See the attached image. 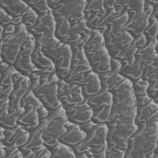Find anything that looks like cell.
Here are the masks:
<instances>
[{
    "label": "cell",
    "mask_w": 158,
    "mask_h": 158,
    "mask_svg": "<svg viewBox=\"0 0 158 158\" xmlns=\"http://www.w3.org/2000/svg\"><path fill=\"white\" fill-rule=\"evenodd\" d=\"M70 26V22L67 20H60L56 22L55 36L61 41L66 35Z\"/></svg>",
    "instance_id": "cell-40"
},
{
    "label": "cell",
    "mask_w": 158,
    "mask_h": 158,
    "mask_svg": "<svg viewBox=\"0 0 158 158\" xmlns=\"http://www.w3.org/2000/svg\"><path fill=\"white\" fill-rule=\"evenodd\" d=\"M0 89L14 85L23 75L17 71L13 65L9 67L5 71L1 72Z\"/></svg>",
    "instance_id": "cell-30"
},
{
    "label": "cell",
    "mask_w": 158,
    "mask_h": 158,
    "mask_svg": "<svg viewBox=\"0 0 158 158\" xmlns=\"http://www.w3.org/2000/svg\"><path fill=\"white\" fill-rule=\"evenodd\" d=\"M5 158H23L22 152L19 148H14L8 151H6Z\"/></svg>",
    "instance_id": "cell-49"
},
{
    "label": "cell",
    "mask_w": 158,
    "mask_h": 158,
    "mask_svg": "<svg viewBox=\"0 0 158 158\" xmlns=\"http://www.w3.org/2000/svg\"><path fill=\"white\" fill-rule=\"evenodd\" d=\"M35 155V158H44L51 157V153L49 149L44 144L35 149H32Z\"/></svg>",
    "instance_id": "cell-44"
},
{
    "label": "cell",
    "mask_w": 158,
    "mask_h": 158,
    "mask_svg": "<svg viewBox=\"0 0 158 158\" xmlns=\"http://www.w3.org/2000/svg\"><path fill=\"white\" fill-rule=\"evenodd\" d=\"M15 27H16V25H13L12 23H10V24L4 27L2 34L0 36V40H1L4 35H6L8 34H11V33H14L15 30Z\"/></svg>",
    "instance_id": "cell-51"
},
{
    "label": "cell",
    "mask_w": 158,
    "mask_h": 158,
    "mask_svg": "<svg viewBox=\"0 0 158 158\" xmlns=\"http://www.w3.org/2000/svg\"><path fill=\"white\" fill-rule=\"evenodd\" d=\"M24 109L23 113L18 118L17 124L21 125L27 131L30 132L39 125L40 120L37 110L32 104H26Z\"/></svg>",
    "instance_id": "cell-25"
},
{
    "label": "cell",
    "mask_w": 158,
    "mask_h": 158,
    "mask_svg": "<svg viewBox=\"0 0 158 158\" xmlns=\"http://www.w3.org/2000/svg\"><path fill=\"white\" fill-rule=\"evenodd\" d=\"M30 78L23 75L14 85V90L9 98V112H12L21 108V101L30 88Z\"/></svg>",
    "instance_id": "cell-22"
},
{
    "label": "cell",
    "mask_w": 158,
    "mask_h": 158,
    "mask_svg": "<svg viewBox=\"0 0 158 158\" xmlns=\"http://www.w3.org/2000/svg\"><path fill=\"white\" fill-rule=\"evenodd\" d=\"M55 28L56 21L52 10H50L46 14L38 16L35 25L27 30L34 38L42 36L46 39L55 36Z\"/></svg>",
    "instance_id": "cell-18"
},
{
    "label": "cell",
    "mask_w": 158,
    "mask_h": 158,
    "mask_svg": "<svg viewBox=\"0 0 158 158\" xmlns=\"http://www.w3.org/2000/svg\"><path fill=\"white\" fill-rule=\"evenodd\" d=\"M27 4L30 6L37 14L38 16L42 15L49 10H51L48 5L46 0L44 1H36V0H30V1H25Z\"/></svg>",
    "instance_id": "cell-38"
},
{
    "label": "cell",
    "mask_w": 158,
    "mask_h": 158,
    "mask_svg": "<svg viewBox=\"0 0 158 158\" xmlns=\"http://www.w3.org/2000/svg\"><path fill=\"white\" fill-rule=\"evenodd\" d=\"M157 46V40L146 43L143 47L137 49L134 56V64L138 65L143 70L153 63L158 62Z\"/></svg>",
    "instance_id": "cell-20"
},
{
    "label": "cell",
    "mask_w": 158,
    "mask_h": 158,
    "mask_svg": "<svg viewBox=\"0 0 158 158\" xmlns=\"http://www.w3.org/2000/svg\"><path fill=\"white\" fill-rule=\"evenodd\" d=\"M25 131L27 130L19 124H17L15 127L12 128L5 129V139L2 141L3 144L6 146H10L22 133Z\"/></svg>",
    "instance_id": "cell-37"
},
{
    "label": "cell",
    "mask_w": 158,
    "mask_h": 158,
    "mask_svg": "<svg viewBox=\"0 0 158 158\" xmlns=\"http://www.w3.org/2000/svg\"><path fill=\"white\" fill-rule=\"evenodd\" d=\"M86 57L94 72L101 74L111 70V57L106 47L101 33L91 30V36L83 46Z\"/></svg>",
    "instance_id": "cell-4"
},
{
    "label": "cell",
    "mask_w": 158,
    "mask_h": 158,
    "mask_svg": "<svg viewBox=\"0 0 158 158\" xmlns=\"http://www.w3.org/2000/svg\"><path fill=\"white\" fill-rule=\"evenodd\" d=\"M112 103L103 106L101 109L93 112L91 120L95 123H107L110 114Z\"/></svg>",
    "instance_id": "cell-35"
},
{
    "label": "cell",
    "mask_w": 158,
    "mask_h": 158,
    "mask_svg": "<svg viewBox=\"0 0 158 158\" xmlns=\"http://www.w3.org/2000/svg\"><path fill=\"white\" fill-rule=\"evenodd\" d=\"M158 62H154L143 70L141 78L143 80L148 81L150 77L153 75H158Z\"/></svg>",
    "instance_id": "cell-42"
},
{
    "label": "cell",
    "mask_w": 158,
    "mask_h": 158,
    "mask_svg": "<svg viewBox=\"0 0 158 158\" xmlns=\"http://www.w3.org/2000/svg\"><path fill=\"white\" fill-rule=\"evenodd\" d=\"M125 151L120 150L116 147L107 148L106 151V158H123L125 156Z\"/></svg>",
    "instance_id": "cell-43"
},
{
    "label": "cell",
    "mask_w": 158,
    "mask_h": 158,
    "mask_svg": "<svg viewBox=\"0 0 158 158\" xmlns=\"http://www.w3.org/2000/svg\"><path fill=\"white\" fill-rule=\"evenodd\" d=\"M146 44V39L145 36L143 34L140 35L139 36L133 38L130 48H135L139 49L143 47Z\"/></svg>",
    "instance_id": "cell-45"
},
{
    "label": "cell",
    "mask_w": 158,
    "mask_h": 158,
    "mask_svg": "<svg viewBox=\"0 0 158 158\" xmlns=\"http://www.w3.org/2000/svg\"><path fill=\"white\" fill-rule=\"evenodd\" d=\"M86 26L91 30H96L102 34L106 30V23L117 15L114 8L106 10L104 1H87L83 10Z\"/></svg>",
    "instance_id": "cell-8"
},
{
    "label": "cell",
    "mask_w": 158,
    "mask_h": 158,
    "mask_svg": "<svg viewBox=\"0 0 158 158\" xmlns=\"http://www.w3.org/2000/svg\"><path fill=\"white\" fill-rule=\"evenodd\" d=\"M49 123V118L48 117L41 120L39 125L34 130L29 132L30 136L27 143L23 146L19 148V149L22 152H25L43 145L44 140L42 137V134L46 130Z\"/></svg>",
    "instance_id": "cell-23"
},
{
    "label": "cell",
    "mask_w": 158,
    "mask_h": 158,
    "mask_svg": "<svg viewBox=\"0 0 158 158\" xmlns=\"http://www.w3.org/2000/svg\"><path fill=\"white\" fill-rule=\"evenodd\" d=\"M136 126L137 130L128 139L125 158H145L157 148L158 120H147Z\"/></svg>",
    "instance_id": "cell-3"
},
{
    "label": "cell",
    "mask_w": 158,
    "mask_h": 158,
    "mask_svg": "<svg viewBox=\"0 0 158 158\" xmlns=\"http://www.w3.org/2000/svg\"><path fill=\"white\" fill-rule=\"evenodd\" d=\"M110 93L113 96L112 106L106 123L107 133L116 141L127 143L138 129L135 123L137 104L132 83L125 78Z\"/></svg>",
    "instance_id": "cell-1"
},
{
    "label": "cell",
    "mask_w": 158,
    "mask_h": 158,
    "mask_svg": "<svg viewBox=\"0 0 158 158\" xmlns=\"http://www.w3.org/2000/svg\"><path fill=\"white\" fill-rule=\"evenodd\" d=\"M32 37L24 24L16 25L14 33L4 35L1 40V59L9 65H13L22 44Z\"/></svg>",
    "instance_id": "cell-6"
},
{
    "label": "cell",
    "mask_w": 158,
    "mask_h": 158,
    "mask_svg": "<svg viewBox=\"0 0 158 158\" xmlns=\"http://www.w3.org/2000/svg\"><path fill=\"white\" fill-rule=\"evenodd\" d=\"M131 83L137 106L145 105L151 99L149 98L146 91L149 85L148 82L139 78L131 81Z\"/></svg>",
    "instance_id": "cell-27"
},
{
    "label": "cell",
    "mask_w": 158,
    "mask_h": 158,
    "mask_svg": "<svg viewBox=\"0 0 158 158\" xmlns=\"http://www.w3.org/2000/svg\"><path fill=\"white\" fill-rule=\"evenodd\" d=\"M107 131L106 123H96L92 130L86 133V136L83 141L71 147L75 157L85 153L88 158H106Z\"/></svg>",
    "instance_id": "cell-5"
},
{
    "label": "cell",
    "mask_w": 158,
    "mask_h": 158,
    "mask_svg": "<svg viewBox=\"0 0 158 158\" xmlns=\"http://www.w3.org/2000/svg\"><path fill=\"white\" fill-rule=\"evenodd\" d=\"M13 90H14V85L1 88L0 89V101L9 99Z\"/></svg>",
    "instance_id": "cell-48"
},
{
    "label": "cell",
    "mask_w": 158,
    "mask_h": 158,
    "mask_svg": "<svg viewBox=\"0 0 158 158\" xmlns=\"http://www.w3.org/2000/svg\"><path fill=\"white\" fill-rule=\"evenodd\" d=\"M12 17L7 14L2 8L0 7V25L5 27L11 23Z\"/></svg>",
    "instance_id": "cell-46"
},
{
    "label": "cell",
    "mask_w": 158,
    "mask_h": 158,
    "mask_svg": "<svg viewBox=\"0 0 158 158\" xmlns=\"http://www.w3.org/2000/svg\"><path fill=\"white\" fill-rule=\"evenodd\" d=\"M80 87L85 98L99 93L101 90V85L98 74L93 72Z\"/></svg>",
    "instance_id": "cell-28"
},
{
    "label": "cell",
    "mask_w": 158,
    "mask_h": 158,
    "mask_svg": "<svg viewBox=\"0 0 158 158\" xmlns=\"http://www.w3.org/2000/svg\"><path fill=\"white\" fill-rule=\"evenodd\" d=\"M31 60L38 70L55 68L52 62L42 52L40 44H35V48L31 54Z\"/></svg>",
    "instance_id": "cell-29"
},
{
    "label": "cell",
    "mask_w": 158,
    "mask_h": 158,
    "mask_svg": "<svg viewBox=\"0 0 158 158\" xmlns=\"http://www.w3.org/2000/svg\"><path fill=\"white\" fill-rule=\"evenodd\" d=\"M128 20L127 10L115 15L106 23V30L102 33L106 47L111 57L118 60L123 59L133 39L122 27Z\"/></svg>",
    "instance_id": "cell-2"
},
{
    "label": "cell",
    "mask_w": 158,
    "mask_h": 158,
    "mask_svg": "<svg viewBox=\"0 0 158 158\" xmlns=\"http://www.w3.org/2000/svg\"><path fill=\"white\" fill-rule=\"evenodd\" d=\"M48 117L49 123L43 131L42 137L44 140L43 144L49 149L58 143L59 139L66 133L65 124L68 119L62 106L54 110L49 111Z\"/></svg>",
    "instance_id": "cell-10"
},
{
    "label": "cell",
    "mask_w": 158,
    "mask_h": 158,
    "mask_svg": "<svg viewBox=\"0 0 158 158\" xmlns=\"http://www.w3.org/2000/svg\"><path fill=\"white\" fill-rule=\"evenodd\" d=\"M9 67V65L4 62L1 59V69H0V72H2L5 71L7 68Z\"/></svg>",
    "instance_id": "cell-55"
},
{
    "label": "cell",
    "mask_w": 158,
    "mask_h": 158,
    "mask_svg": "<svg viewBox=\"0 0 158 158\" xmlns=\"http://www.w3.org/2000/svg\"><path fill=\"white\" fill-rule=\"evenodd\" d=\"M156 110H158V104L155 103L152 99L149 101L143 106H137L136 115L135 123L136 125L139 122L145 121Z\"/></svg>",
    "instance_id": "cell-31"
},
{
    "label": "cell",
    "mask_w": 158,
    "mask_h": 158,
    "mask_svg": "<svg viewBox=\"0 0 158 158\" xmlns=\"http://www.w3.org/2000/svg\"><path fill=\"white\" fill-rule=\"evenodd\" d=\"M8 109H9V107H6L0 110V118L4 117L9 114V112Z\"/></svg>",
    "instance_id": "cell-54"
},
{
    "label": "cell",
    "mask_w": 158,
    "mask_h": 158,
    "mask_svg": "<svg viewBox=\"0 0 158 158\" xmlns=\"http://www.w3.org/2000/svg\"><path fill=\"white\" fill-rule=\"evenodd\" d=\"M25 109L24 108H20L15 111L9 112V114L0 118V127L5 129H10L15 127L17 125V120L20 115H21Z\"/></svg>",
    "instance_id": "cell-33"
},
{
    "label": "cell",
    "mask_w": 158,
    "mask_h": 158,
    "mask_svg": "<svg viewBox=\"0 0 158 158\" xmlns=\"http://www.w3.org/2000/svg\"><path fill=\"white\" fill-rule=\"evenodd\" d=\"M0 7L2 8L12 18L22 17V23L27 29L33 27L38 19L37 14L27 4L25 1L0 0Z\"/></svg>",
    "instance_id": "cell-13"
},
{
    "label": "cell",
    "mask_w": 158,
    "mask_h": 158,
    "mask_svg": "<svg viewBox=\"0 0 158 158\" xmlns=\"http://www.w3.org/2000/svg\"><path fill=\"white\" fill-rule=\"evenodd\" d=\"M121 68L120 61L115 59H110V69L109 72L99 74L101 89L111 91L125 78L119 74Z\"/></svg>",
    "instance_id": "cell-21"
},
{
    "label": "cell",
    "mask_w": 158,
    "mask_h": 158,
    "mask_svg": "<svg viewBox=\"0 0 158 158\" xmlns=\"http://www.w3.org/2000/svg\"><path fill=\"white\" fill-rule=\"evenodd\" d=\"M29 136H30V133L27 131H25L23 133H22L14 141V143L10 144V146H6L5 148L6 151H8L14 148H20L24 144H25L27 141L29 139Z\"/></svg>",
    "instance_id": "cell-41"
},
{
    "label": "cell",
    "mask_w": 158,
    "mask_h": 158,
    "mask_svg": "<svg viewBox=\"0 0 158 158\" xmlns=\"http://www.w3.org/2000/svg\"><path fill=\"white\" fill-rule=\"evenodd\" d=\"M41 51L54 64L57 77L65 79L70 70L72 56L70 45L60 41L53 49Z\"/></svg>",
    "instance_id": "cell-12"
},
{
    "label": "cell",
    "mask_w": 158,
    "mask_h": 158,
    "mask_svg": "<svg viewBox=\"0 0 158 158\" xmlns=\"http://www.w3.org/2000/svg\"><path fill=\"white\" fill-rule=\"evenodd\" d=\"M65 126L67 128V131L59 139L60 143L72 147L77 145L86 138V133L80 129L79 125L68 120Z\"/></svg>",
    "instance_id": "cell-24"
},
{
    "label": "cell",
    "mask_w": 158,
    "mask_h": 158,
    "mask_svg": "<svg viewBox=\"0 0 158 158\" xmlns=\"http://www.w3.org/2000/svg\"><path fill=\"white\" fill-rule=\"evenodd\" d=\"M51 153V158L54 157H71L76 158L72 148L60 142L49 149Z\"/></svg>",
    "instance_id": "cell-32"
},
{
    "label": "cell",
    "mask_w": 158,
    "mask_h": 158,
    "mask_svg": "<svg viewBox=\"0 0 158 158\" xmlns=\"http://www.w3.org/2000/svg\"><path fill=\"white\" fill-rule=\"evenodd\" d=\"M143 70L135 64L130 66L121 67L118 73L124 78L133 81L138 79L142 75Z\"/></svg>",
    "instance_id": "cell-36"
},
{
    "label": "cell",
    "mask_w": 158,
    "mask_h": 158,
    "mask_svg": "<svg viewBox=\"0 0 158 158\" xmlns=\"http://www.w3.org/2000/svg\"><path fill=\"white\" fill-rule=\"evenodd\" d=\"M147 94L149 98L152 99L154 97L158 96V85L157 81L149 83L147 88Z\"/></svg>",
    "instance_id": "cell-47"
},
{
    "label": "cell",
    "mask_w": 158,
    "mask_h": 158,
    "mask_svg": "<svg viewBox=\"0 0 158 158\" xmlns=\"http://www.w3.org/2000/svg\"><path fill=\"white\" fill-rule=\"evenodd\" d=\"M158 20L153 15H151L149 19V23L143 32V35L146 39V43H150L157 40V30H158Z\"/></svg>",
    "instance_id": "cell-34"
},
{
    "label": "cell",
    "mask_w": 158,
    "mask_h": 158,
    "mask_svg": "<svg viewBox=\"0 0 158 158\" xmlns=\"http://www.w3.org/2000/svg\"><path fill=\"white\" fill-rule=\"evenodd\" d=\"M59 80L56 73H52L48 81L40 83L39 86L32 90L36 97L48 111L54 110L62 106L57 98V83Z\"/></svg>",
    "instance_id": "cell-11"
},
{
    "label": "cell",
    "mask_w": 158,
    "mask_h": 158,
    "mask_svg": "<svg viewBox=\"0 0 158 158\" xmlns=\"http://www.w3.org/2000/svg\"><path fill=\"white\" fill-rule=\"evenodd\" d=\"M27 103H30L32 104L37 110H38L39 109L44 107L41 102L34 94L31 88L29 89V90L27 92L24 97L22 98L20 102L21 107L24 108L25 104Z\"/></svg>",
    "instance_id": "cell-39"
},
{
    "label": "cell",
    "mask_w": 158,
    "mask_h": 158,
    "mask_svg": "<svg viewBox=\"0 0 158 158\" xmlns=\"http://www.w3.org/2000/svg\"><path fill=\"white\" fill-rule=\"evenodd\" d=\"M9 107V99H6L2 101H0V110Z\"/></svg>",
    "instance_id": "cell-53"
},
{
    "label": "cell",
    "mask_w": 158,
    "mask_h": 158,
    "mask_svg": "<svg viewBox=\"0 0 158 158\" xmlns=\"http://www.w3.org/2000/svg\"><path fill=\"white\" fill-rule=\"evenodd\" d=\"M57 84V98L63 107L77 104L85 101L80 86L68 83L63 79H59Z\"/></svg>",
    "instance_id": "cell-16"
},
{
    "label": "cell",
    "mask_w": 158,
    "mask_h": 158,
    "mask_svg": "<svg viewBox=\"0 0 158 158\" xmlns=\"http://www.w3.org/2000/svg\"><path fill=\"white\" fill-rule=\"evenodd\" d=\"M96 123L93 122L91 120H89L84 123L79 125V127L81 130H83L86 133L88 131H89L93 129V128L96 125Z\"/></svg>",
    "instance_id": "cell-50"
},
{
    "label": "cell",
    "mask_w": 158,
    "mask_h": 158,
    "mask_svg": "<svg viewBox=\"0 0 158 158\" xmlns=\"http://www.w3.org/2000/svg\"><path fill=\"white\" fill-rule=\"evenodd\" d=\"M67 119L70 122L80 125L91 120L93 116V110L86 101L77 104L63 107Z\"/></svg>",
    "instance_id": "cell-19"
},
{
    "label": "cell",
    "mask_w": 158,
    "mask_h": 158,
    "mask_svg": "<svg viewBox=\"0 0 158 158\" xmlns=\"http://www.w3.org/2000/svg\"><path fill=\"white\" fill-rule=\"evenodd\" d=\"M72 56L69 72L65 79L68 83L83 85L93 72L84 52L83 46L78 43L70 45Z\"/></svg>",
    "instance_id": "cell-7"
},
{
    "label": "cell",
    "mask_w": 158,
    "mask_h": 158,
    "mask_svg": "<svg viewBox=\"0 0 158 158\" xmlns=\"http://www.w3.org/2000/svg\"><path fill=\"white\" fill-rule=\"evenodd\" d=\"M91 31L86 26L85 19L73 21L70 23L65 36L60 41L69 45L78 43L84 46L90 38Z\"/></svg>",
    "instance_id": "cell-17"
},
{
    "label": "cell",
    "mask_w": 158,
    "mask_h": 158,
    "mask_svg": "<svg viewBox=\"0 0 158 158\" xmlns=\"http://www.w3.org/2000/svg\"><path fill=\"white\" fill-rule=\"evenodd\" d=\"M128 15V20L122 29L128 31L133 38L143 34L149 23V19L153 7L144 1V10L143 13L137 12L129 8H124Z\"/></svg>",
    "instance_id": "cell-14"
},
{
    "label": "cell",
    "mask_w": 158,
    "mask_h": 158,
    "mask_svg": "<svg viewBox=\"0 0 158 158\" xmlns=\"http://www.w3.org/2000/svg\"><path fill=\"white\" fill-rule=\"evenodd\" d=\"M23 158H35V153L32 149L27 151L25 152H22Z\"/></svg>",
    "instance_id": "cell-52"
},
{
    "label": "cell",
    "mask_w": 158,
    "mask_h": 158,
    "mask_svg": "<svg viewBox=\"0 0 158 158\" xmlns=\"http://www.w3.org/2000/svg\"><path fill=\"white\" fill-rule=\"evenodd\" d=\"M35 48V38L33 36L22 44L13 65L15 70L23 76L29 77L33 72L38 70L31 60V54Z\"/></svg>",
    "instance_id": "cell-15"
},
{
    "label": "cell",
    "mask_w": 158,
    "mask_h": 158,
    "mask_svg": "<svg viewBox=\"0 0 158 158\" xmlns=\"http://www.w3.org/2000/svg\"><path fill=\"white\" fill-rule=\"evenodd\" d=\"M112 94L110 91L101 89L99 93L86 98L85 99L94 112L106 104L112 103Z\"/></svg>",
    "instance_id": "cell-26"
},
{
    "label": "cell",
    "mask_w": 158,
    "mask_h": 158,
    "mask_svg": "<svg viewBox=\"0 0 158 158\" xmlns=\"http://www.w3.org/2000/svg\"><path fill=\"white\" fill-rule=\"evenodd\" d=\"M4 131H5V128L0 127V141H2L5 139Z\"/></svg>",
    "instance_id": "cell-56"
},
{
    "label": "cell",
    "mask_w": 158,
    "mask_h": 158,
    "mask_svg": "<svg viewBox=\"0 0 158 158\" xmlns=\"http://www.w3.org/2000/svg\"><path fill=\"white\" fill-rule=\"evenodd\" d=\"M47 2L56 22L64 19L71 23L84 19L86 0H48Z\"/></svg>",
    "instance_id": "cell-9"
}]
</instances>
